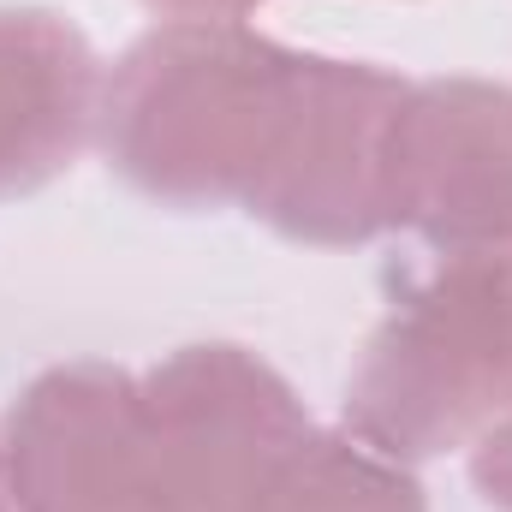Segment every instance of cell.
<instances>
[{
	"mask_svg": "<svg viewBox=\"0 0 512 512\" xmlns=\"http://www.w3.org/2000/svg\"><path fill=\"white\" fill-rule=\"evenodd\" d=\"M304 48L256 24L155 18L102 78L96 149L155 209L221 215L251 197Z\"/></svg>",
	"mask_w": 512,
	"mask_h": 512,
	"instance_id": "cell-1",
	"label": "cell"
},
{
	"mask_svg": "<svg viewBox=\"0 0 512 512\" xmlns=\"http://www.w3.org/2000/svg\"><path fill=\"white\" fill-rule=\"evenodd\" d=\"M512 405V251L435 256L370 328L340 423L399 465L465 453Z\"/></svg>",
	"mask_w": 512,
	"mask_h": 512,
	"instance_id": "cell-2",
	"label": "cell"
},
{
	"mask_svg": "<svg viewBox=\"0 0 512 512\" xmlns=\"http://www.w3.org/2000/svg\"><path fill=\"white\" fill-rule=\"evenodd\" d=\"M405 72L304 48L280 137L239 203L256 227L304 251H358L387 233V131Z\"/></svg>",
	"mask_w": 512,
	"mask_h": 512,
	"instance_id": "cell-3",
	"label": "cell"
},
{
	"mask_svg": "<svg viewBox=\"0 0 512 512\" xmlns=\"http://www.w3.org/2000/svg\"><path fill=\"white\" fill-rule=\"evenodd\" d=\"M24 512H173L143 376L108 358L36 370L0 417Z\"/></svg>",
	"mask_w": 512,
	"mask_h": 512,
	"instance_id": "cell-4",
	"label": "cell"
},
{
	"mask_svg": "<svg viewBox=\"0 0 512 512\" xmlns=\"http://www.w3.org/2000/svg\"><path fill=\"white\" fill-rule=\"evenodd\" d=\"M173 512H239L316 429L304 393L239 340H191L143 370Z\"/></svg>",
	"mask_w": 512,
	"mask_h": 512,
	"instance_id": "cell-5",
	"label": "cell"
},
{
	"mask_svg": "<svg viewBox=\"0 0 512 512\" xmlns=\"http://www.w3.org/2000/svg\"><path fill=\"white\" fill-rule=\"evenodd\" d=\"M387 233L435 256L512 251V84H405L387 131Z\"/></svg>",
	"mask_w": 512,
	"mask_h": 512,
	"instance_id": "cell-6",
	"label": "cell"
},
{
	"mask_svg": "<svg viewBox=\"0 0 512 512\" xmlns=\"http://www.w3.org/2000/svg\"><path fill=\"white\" fill-rule=\"evenodd\" d=\"M102 78V54L66 12L0 0V203L78 167L102 126Z\"/></svg>",
	"mask_w": 512,
	"mask_h": 512,
	"instance_id": "cell-7",
	"label": "cell"
},
{
	"mask_svg": "<svg viewBox=\"0 0 512 512\" xmlns=\"http://www.w3.org/2000/svg\"><path fill=\"white\" fill-rule=\"evenodd\" d=\"M239 512H429V489L417 483V465L376 453L346 423H316Z\"/></svg>",
	"mask_w": 512,
	"mask_h": 512,
	"instance_id": "cell-8",
	"label": "cell"
},
{
	"mask_svg": "<svg viewBox=\"0 0 512 512\" xmlns=\"http://www.w3.org/2000/svg\"><path fill=\"white\" fill-rule=\"evenodd\" d=\"M465 465H471L477 501L495 512H512V405L465 447Z\"/></svg>",
	"mask_w": 512,
	"mask_h": 512,
	"instance_id": "cell-9",
	"label": "cell"
},
{
	"mask_svg": "<svg viewBox=\"0 0 512 512\" xmlns=\"http://www.w3.org/2000/svg\"><path fill=\"white\" fill-rule=\"evenodd\" d=\"M155 18H197V24H251L268 0H143Z\"/></svg>",
	"mask_w": 512,
	"mask_h": 512,
	"instance_id": "cell-10",
	"label": "cell"
},
{
	"mask_svg": "<svg viewBox=\"0 0 512 512\" xmlns=\"http://www.w3.org/2000/svg\"><path fill=\"white\" fill-rule=\"evenodd\" d=\"M0 512H24L18 489H12V465H6V441H0Z\"/></svg>",
	"mask_w": 512,
	"mask_h": 512,
	"instance_id": "cell-11",
	"label": "cell"
}]
</instances>
